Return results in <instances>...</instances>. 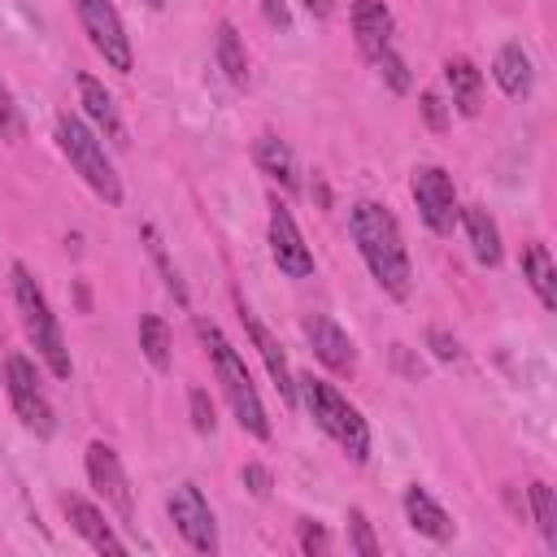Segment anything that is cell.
I'll return each instance as SVG.
<instances>
[{
	"instance_id": "cell-13",
	"label": "cell",
	"mask_w": 557,
	"mask_h": 557,
	"mask_svg": "<svg viewBox=\"0 0 557 557\" xmlns=\"http://www.w3.org/2000/svg\"><path fill=\"white\" fill-rule=\"evenodd\" d=\"M235 305H239V322H244V331H248V339H252V348H257V357L265 361V374L274 379V387H278V396H283V405H296V379H292V366H287V352L278 348V339L270 335V326L244 305V296H235Z\"/></svg>"
},
{
	"instance_id": "cell-7",
	"label": "cell",
	"mask_w": 557,
	"mask_h": 557,
	"mask_svg": "<svg viewBox=\"0 0 557 557\" xmlns=\"http://www.w3.org/2000/svg\"><path fill=\"white\" fill-rule=\"evenodd\" d=\"M74 13H78V26H83L87 44L104 57V65L117 70V74H131L135 48H131V35L122 26L117 4L113 0H74Z\"/></svg>"
},
{
	"instance_id": "cell-12",
	"label": "cell",
	"mask_w": 557,
	"mask_h": 557,
	"mask_svg": "<svg viewBox=\"0 0 557 557\" xmlns=\"http://www.w3.org/2000/svg\"><path fill=\"white\" fill-rule=\"evenodd\" d=\"M300 331H305L313 357H318L326 370H335V374H352V370H357V348H352L348 331H344L335 318H326V313H305V318H300Z\"/></svg>"
},
{
	"instance_id": "cell-11",
	"label": "cell",
	"mask_w": 557,
	"mask_h": 557,
	"mask_svg": "<svg viewBox=\"0 0 557 557\" xmlns=\"http://www.w3.org/2000/svg\"><path fill=\"white\" fill-rule=\"evenodd\" d=\"M83 466H87L91 487L104 496V505H109L122 522H131V518H135V500H131V483H126V470H122L117 453H113L104 440H91V444H87Z\"/></svg>"
},
{
	"instance_id": "cell-16",
	"label": "cell",
	"mask_w": 557,
	"mask_h": 557,
	"mask_svg": "<svg viewBox=\"0 0 557 557\" xmlns=\"http://www.w3.org/2000/svg\"><path fill=\"white\" fill-rule=\"evenodd\" d=\"M405 518H409V527H413L418 535H426V540H435V544H448V540L457 535V527H453V518L444 513V505H440L426 487H418V483L405 487Z\"/></svg>"
},
{
	"instance_id": "cell-33",
	"label": "cell",
	"mask_w": 557,
	"mask_h": 557,
	"mask_svg": "<svg viewBox=\"0 0 557 557\" xmlns=\"http://www.w3.org/2000/svg\"><path fill=\"white\" fill-rule=\"evenodd\" d=\"M239 479H244V487H248L257 500H265V496H270V487H274L270 470H265V466H257V461H252V466H244V470H239Z\"/></svg>"
},
{
	"instance_id": "cell-10",
	"label": "cell",
	"mask_w": 557,
	"mask_h": 557,
	"mask_svg": "<svg viewBox=\"0 0 557 557\" xmlns=\"http://www.w3.org/2000/svg\"><path fill=\"white\" fill-rule=\"evenodd\" d=\"M265 235H270V257L287 278H309L313 274V252H309V244H305V235H300V226H296V218L283 200H270Z\"/></svg>"
},
{
	"instance_id": "cell-25",
	"label": "cell",
	"mask_w": 557,
	"mask_h": 557,
	"mask_svg": "<svg viewBox=\"0 0 557 557\" xmlns=\"http://www.w3.org/2000/svg\"><path fill=\"white\" fill-rule=\"evenodd\" d=\"M527 500H531V513H535V527H540L544 544L557 548V496H553V487L548 483H531Z\"/></svg>"
},
{
	"instance_id": "cell-32",
	"label": "cell",
	"mask_w": 557,
	"mask_h": 557,
	"mask_svg": "<svg viewBox=\"0 0 557 557\" xmlns=\"http://www.w3.org/2000/svg\"><path fill=\"white\" fill-rule=\"evenodd\" d=\"M426 344H431V352H435L440 361H457V357H461L457 335H448L444 326H431V331H426Z\"/></svg>"
},
{
	"instance_id": "cell-34",
	"label": "cell",
	"mask_w": 557,
	"mask_h": 557,
	"mask_svg": "<svg viewBox=\"0 0 557 557\" xmlns=\"http://www.w3.org/2000/svg\"><path fill=\"white\" fill-rule=\"evenodd\" d=\"M300 548L305 553H326V531L318 522H309V518H300Z\"/></svg>"
},
{
	"instance_id": "cell-37",
	"label": "cell",
	"mask_w": 557,
	"mask_h": 557,
	"mask_svg": "<svg viewBox=\"0 0 557 557\" xmlns=\"http://www.w3.org/2000/svg\"><path fill=\"white\" fill-rule=\"evenodd\" d=\"M144 4H148V9H165V0H144Z\"/></svg>"
},
{
	"instance_id": "cell-28",
	"label": "cell",
	"mask_w": 557,
	"mask_h": 557,
	"mask_svg": "<svg viewBox=\"0 0 557 557\" xmlns=\"http://www.w3.org/2000/svg\"><path fill=\"white\" fill-rule=\"evenodd\" d=\"M187 413H191V426H196L200 435H213V431H218V413H213V400H209L205 387H191V392H187Z\"/></svg>"
},
{
	"instance_id": "cell-23",
	"label": "cell",
	"mask_w": 557,
	"mask_h": 557,
	"mask_svg": "<svg viewBox=\"0 0 557 557\" xmlns=\"http://www.w3.org/2000/svg\"><path fill=\"white\" fill-rule=\"evenodd\" d=\"M213 57H218V70L226 74L231 87H244L248 83V52H244V39L231 22H218L213 30Z\"/></svg>"
},
{
	"instance_id": "cell-14",
	"label": "cell",
	"mask_w": 557,
	"mask_h": 557,
	"mask_svg": "<svg viewBox=\"0 0 557 557\" xmlns=\"http://www.w3.org/2000/svg\"><path fill=\"white\" fill-rule=\"evenodd\" d=\"M61 509H65V518H70V527L96 548V553H126V544H122V535L104 522V513L87 500V496H61Z\"/></svg>"
},
{
	"instance_id": "cell-4",
	"label": "cell",
	"mask_w": 557,
	"mask_h": 557,
	"mask_svg": "<svg viewBox=\"0 0 557 557\" xmlns=\"http://www.w3.org/2000/svg\"><path fill=\"white\" fill-rule=\"evenodd\" d=\"M296 383H300V400H305L309 418H313L352 461H366V457H370V422L361 418V409H357L335 383H326V379H318V374H300Z\"/></svg>"
},
{
	"instance_id": "cell-18",
	"label": "cell",
	"mask_w": 557,
	"mask_h": 557,
	"mask_svg": "<svg viewBox=\"0 0 557 557\" xmlns=\"http://www.w3.org/2000/svg\"><path fill=\"white\" fill-rule=\"evenodd\" d=\"M444 83H448V96L457 104V113L466 117H479L483 109V74L470 57H448L444 61Z\"/></svg>"
},
{
	"instance_id": "cell-31",
	"label": "cell",
	"mask_w": 557,
	"mask_h": 557,
	"mask_svg": "<svg viewBox=\"0 0 557 557\" xmlns=\"http://www.w3.org/2000/svg\"><path fill=\"white\" fill-rule=\"evenodd\" d=\"M418 109H422V117H426L431 131H444V126H448V109H444L440 91H422V96H418Z\"/></svg>"
},
{
	"instance_id": "cell-8",
	"label": "cell",
	"mask_w": 557,
	"mask_h": 557,
	"mask_svg": "<svg viewBox=\"0 0 557 557\" xmlns=\"http://www.w3.org/2000/svg\"><path fill=\"white\" fill-rule=\"evenodd\" d=\"M409 191H413V205L422 213V222L435 231V235H453L457 226V187H453V174L444 165H413L409 174Z\"/></svg>"
},
{
	"instance_id": "cell-26",
	"label": "cell",
	"mask_w": 557,
	"mask_h": 557,
	"mask_svg": "<svg viewBox=\"0 0 557 557\" xmlns=\"http://www.w3.org/2000/svg\"><path fill=\"white\" fill-rule=\"evenodd\" d=\"M144 239H148V257H152V265H157L161 283H165V292H170V296H174L178 305H187V287H183V278H178L174 261L165 257V244H161V235H157L152 226H144Z\"/></svg>"
},
{
	"instance_id": "cell-9",
	"label": "cell",
	"mask_w": 557,
	"mask_h": 557,
	"mask_svg": "<svg viewBox=\"0 0 557 557\" xmlns=\"http://www.w3.org/2000/svg\"><path fill=\"white\" fill-rule=\"evenodd\" d=\"M165 505H170V518H174L178 535L187 540V548L213 557V553H218V518H213L209 500L200 496V487H196V483H178Z\"/></svg>"
},
{
	"instance_id": "cell-24",
	"label": "cell",
	"mask_w": 557,
	"mask_h": 557,
	"mask_svg": "<svg viewBox=\"0 0 557 557\" xmlns=\"http://www.w3.org/2000/svg\"><path fill=\"white\" fill-rule=\"evenodd\" d=\"M139 348H144L152 370H170V326H165L161 313H144L139 318Z\"/></svg>"
},
{
	"instance_id": "cell-20",
	"label": "cell",
	"mask_w": 557,
	"mask_h": 557,
	"mask_svg": "<svg viewBox=\"0 0 557 557\" xmlns=\"http://www.w3.org/2000/svg\"><path fill=\"white\" fill-rule=\"evenodd\" d=\"M492 78H496V87L505 91V96H531V87H535V70H531V57L522 52V44H500V52H496V61H492Z\"/></svg>"
},
{
	"instance_id": "cell-38",
	"label": "cell",
	"mask_w": 557,
	"mask_h": 557,
	"mask_svg": "<svg viewBox=\"0 0 557 557\" xmlns=\"http://www.w3.org/2000/svg\"><path fill=\"white\" fill-rule=\"evenodd\" d=\"M0 344H4V326H0Z\"/></svg>"
},
{
	"instance_id": "cell-27",
	"label": "cell",
	"mask_w": 557,
	"mask_h": 557,
	"mask_svg": "<svg viewBox=\"0 0 557 557\" xmlns=\"http://www.w3.org/2000/svg\"><path fill=\"white\" fill-rule=\"evenodd\" d=\"M348 548H352V553H361V557H379V553H383L361 509H348Z\"/></svg>"
},
{
	"instance_id": "cell-6",
	"label": "cell",
	"mask_w": 557,
	"mask_h": 557,
	"mask_svg": "<svg viewBox=\"0 0 557 557\" xmlns=\"http://www.w3.org/2000/svg\"><path fill=\"white\" fill-rule=\"evenodd\" d=\"M4 392H9V405L13 413L22 418V426L39 440H48L57 431V418H52V400L35 374V361L26 352H9L4 357Z\"/></svg>"
},
{
	"instance_id": "cell-1",
	"label": "cell",
	"mask_w": 557,
	"mask_h": 557,
	"mask_svg": "<svg viewBox=\"0 0 557 557\" xmlns=\"http://www.w3.org/2000/svg\"><path fill=\"white\" fill-rule=\"evenodd\" d=\"M348 235L370 270V278L392 296V300H409L413 292V265H409V248L400 239V222L392 218V209H383L379 200H357L348 209Z\"/></svg>"
},
{
	"instance_id": "cell-2",
	"label": "cell",
	"mask_w": 557,
	"mask_h": 557,
	"mask_svg": "<svg viewBox=\"0 0 557 557\" xmlns=\"http://www.w3.org/2000/svg\"><path fill=\"white\" fill-rule=\"evenodd\" d=\"M196 339L205 344V352H209V361H213V374H218V383H222V396H226V405H231L235 422H239L252 440H270L265 405H261L257 383H252V374H248L244 357L235 352V344H231V339L222 335V326H218V322H209V318H196Z\"/></svg>"
},
{
	"instance_id": "cell-35",
	"label": "cell",
	"mask_w": 557,
	"mask_h": 557,
	"mask_svg": "<svg viewBox=\"0 0 557 557\" xmlns=\"http://www.w3.org/2000/svg\"><path fill=\"white\" fill-rule=\"evenodd\" d=\"M265 13H270V22H278V26H287V9H283L278 0H270V4H265Z\"/></svg>"
},
{
	"instance_id": "cell-19",
	"label": "cell",
	"mask_w": 557,
	"mask_h": 557,
	"mask_svg": "<svg viewBox=\"0 0 557 557\" xmlns=\"http://www.w3.org/2000/svg\"><path fill=\"white\" fill-rule=\"evenodd\" d=\"M457 222H461L466 235H470L474 261H479V265H500L505 248H500V226H496V218H492L483 205H466V209L457 213Z\"/></svg>"
},
{
	"instance_id": "cell-5",
	"label": "cell",
	"mask_w": 557,
	"mask_h": 557,
	"mask_svg": "<svg viewBox=\"0 0 557 557\" xmlns=\"http://www.w3.org/2000/svg\"><path fill=\"white\" fill-rule=\"evenodd\" d=\"M57 148H61V157L70 161V170L104 200V205H122V178H117V170H113V161H109V152H104V144H100V135L83 122V117H74V113H61L57 117Z\"/></svg>"
},
{
	"instance_id": "cell-22",
	"label": "cell",
	"mask_w": 557,
	"mask_h": 557,
	"mask_svg": "<svg viewBox=\"0 0 557 557\" xmlns=\"http://www.w3.org/2000/svg\"><path fill=\"white\" fill-rule=\"evenodd\" d=\"M522 278L540 296L544 309H557V270H553V257H548L544 244H527L522 248Z\"/></svg>"
},
{
	"instance_id": "cell-21",
	"label": "cell",
	"mask_w": 557,
	"mask_h": 557,
	"mask_svg": "<svg viewBox=\"0 0 557 557\" xmlns=\"http://www.w3.org/2000/svg\"><path fill=\"white\" fill-rule=\"evenodd\" d=\"M252 161L261 165V174H270L278 187H287V191H296L300 187V178H296V157H292V148L278 139V135H257V144H252Z\"/></svg>"
},
{
	"instance_id": "cell-36",
	"label": "cell",
	"mask_w": 557,
	"mask_h": 557,
	"mask_svg": "<svg viewBox=\"0 0 557 557\" xmlns=\"http://www.w3.org/2000/svg\"><path fill=\"white\" fill-rule=\"evenodd\" d=\"M305 9H309L313 17H326V13H331V0H305Z\"/></svg>"
},
{
	"instance_id": "cell-30",
	"label": "cell",
	"mask_w": 557,
	"mask_h": 557,
	"mask_svg": "<svg viewBox=\"0 0 557 557\" xmlns=\"http://www.w3.org/2000/svg\"><path fill=\"white\" fill-rule=\"evenodd\" d=\"M0 139H22V113H17V104H13V91L4 87V78H0Z\"/></svg>"
},
{
	"instance_id": "cell-17",
	"label": "cell",
	"mask_w": 557,
	"mask_h": 557,
	"mask_svg": "<svg viewBox=\"0 0 557 557\" xmlns=\"http://www.w3.org/2000/svg\"><path fill=\"white\" fill-rule=\"evenodd\" d=\"M392 26L396 22H392V9L383 0H352V35L370 61L392 48Z\"/></svg>"
},
{
	"instance_id": "cell-29",
	"label": "cell",
	"mask_w": 557,
	"mask_h": 557,
	"mask_svg": "<svg viewBox=\"0 0 557 557\" xmlns=\"http://www.w3.org/2000/svg\"><path fill=\"white\" fill-rule=\"evenodd\" d=\"M374 65H379V74L387 78V87H392V91H409V70H405V61H400V52H396V48L379 52V57H374Z\"/></svg>"
},
{
	"instance_id": "cell-3",
	"label": "cell",
	"mask_w": 557,
	"mask_h": 557,
	"mask_svg": "<svg viewBox=\"0 0 557 557\" xmlns=\"http://www.w3.org/2000/svg\"><path fill=\"white\" fill-rule=\"evenodd\" d=\"M9 283H13V305H17V318H22V331H26L30 348L44 357V366H48L52 379H70V374H74V361H70L61 322H57V313H52L44 287L35 283V274H30L22 261H13Z\"/></svg>"
},
{
	"instance_id": "cell-15",
	"label": "cell",
	"mask_w": 557,
	"mask_h": 557,
	"mask_svg": "<svg viewBox=\"0 0 557 557\" xmlns=\"http://www.w3.org/2000/svg\"><path fill=\"white\" fill-rule=\"evenodd\" d=\"M78 104L83 113L96 122V131H104L117 148H126V126H122V113L113 104V91L96 78V74H78Z\"/></svg>"
}]
</instances>
